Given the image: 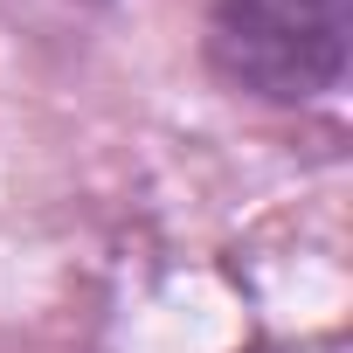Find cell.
I'll list each match as a JSON object with an SVG mask.
<instances>
[{
    "instance_id": "6da1fadb",
    "label": "cell",
    "mask_w": 353,
    "mask_h": 353,
    "mask_svg": "<svg viewBox=\"0 0 353 353\" xmlns=\"http://www.w3.org/2000/svg\"><path fill=\"white\" fill-rule=\"evenodd\" d=\"M353 0H215L208 63L229 90L263 104H312L339 90Z\"/></svg>"
}]
</instances>
